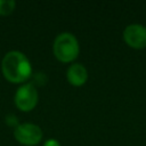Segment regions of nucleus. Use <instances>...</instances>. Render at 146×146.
Returning <instances> with one entry per match:
<instances>
[{
	"label": "nucleus",
	"mask_w": 146,
	"mask_h": 146,
	"mask_svg": "<svg viewBox=\"0 0 146 146\" xmlns=\"http://www.w3.org/2000/svg\"><path fill=\"white\" fill-rule=\"evenodd\" d=\"M1 70L5 78L13 83L26 81L32 73L30 60L23 52L17 50H11L3 56Z\"/></svg>",
	"instance_id": "nucleus-1"
},
{
	"label": "nucleus",
	"mask_w": 146,
	"mask_h": 146,
	"mask_svg": "<svg viewBox=\"0 0 146 146\" xmlns=\"http://www.w3.org/2000/svg\"><path fill=\"white\" fill-rule=\"evenodd\" d=\"M52 51L58 60L63 63H70L74 60L79 55V42L72 33L63 32L56 36L52 46Z\"/></svg>",
	"instance_id": "nucleus-2"
},
{
	"label": "nucleus",
	"mask_w": 146,
	"mask_h": 146,
	"mask_svg": "<svg viewBox=\"0 0 146 146\" xmlns=\"http://www.w3.org/2000/svg\"><path fill=\"white\" fill-rule=\"evenodd\" d=\"M16 106L24 112L32 111L38 104V91L32 83L21 86L15 94Z\"/></svg>",
	"instance_id": "nucleus-3"
},
{
	"label": "nucleus",
	"mask_w": 146,
	"mask_h": 146,
	"mask_svg": "<svg viewBox=\"0 0 146 146\" xmlns=\"http://www.w3.org/2000/svg\"><path fill=\"white\" fill-rule=\"evenodd\" d=\"M14 136L18 143L23 145H27V146H33V145H36L41 140L42 131L36 124L22 123L15 127Z\"/></svg>",
	"instance_id": "nucleus-4"
},
{
	"label": "nucleus",
	"mask_w": 146,
	"mask_h": 146,
	"mask_svg": "<svg viewBox=\"0 0 146 146\" xmlns=\"http://www.w3.org/2000/svg\"><path fill=\"white\" fill-rule=\"evenodd\" d=\"M123 39L131 48L143 49L146 47V27L141 24H130L123 31Z\"/></svg>",
	"instance_id": "nucleus-5"
},
{
	"label": "nucleus",
	"mask_w": 146,
	"mask_h": 146,
	"mask_svg": "<svg viewBox=\"0 0 146 146\" xmlns=\"http://www.w3.org/2000/svg\"><path fill=\"white\" fill-rule=\"evenodd\" d=\"M66 76H67L68 82L72 86L80 87L86 83V81L88 79V72H87V68L82 64L75 63L68 67Z\"/></svg>",
	"instance_id": "nucleus-6"
},
{
	"label": "nucleus",
	"mask_w": 146,
	"mask_h": 146,
	"mask_svg": "<svg viewBox=\"0 0 146 146\" xmlns=\"http://www.w3.org/2000/svg\"><path fill=\"white\" fill-rule=\"evenodd\" d=\"M16 2L14 0H0V15L6 16L14 11Z\"/></svg>",
	"instance_id": "nucleus-7"
},
{
	"label": "nucleus",
	"mask_w": 146,
	"mask_h": 146,
	"mask_svg": "<svg viewBox=\"0 0 146 146\" xmlns=\"http://www.w3.org/2000/svg\"><path fill=\"white\" fill-rule=\"evenodd\" d=\"M43 146H60V144L58 143V140L56 139H48Z\"/></svg>",
	"instance_id": "nucleus-8"
}]
</instances>
